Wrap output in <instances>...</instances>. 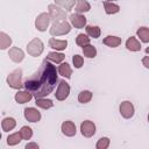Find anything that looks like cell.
Instances as JSON below:
<instances>
[{
  "instance_id": "cell-1",
  "label": "cell",
  "mask_w": 149,
  "mask_h": 149,
  "mask_svg": "<svg viewBox=\"0 0 149 149\" xmlns=\"http://www.w3.org/2000/svg\"><path fill=\"white\" fill-rule=\"evenodd\" d=\"M57 73L58 70L56 66L45 58L41 63L37 71L24 80L23 87L36 99L44 98L49 95L56 87V83L58 81Z\"/></svg>"
},
{
  "instance_id": "cell-2",
  "label": "cell",
  "mask_w": 149,
  "mask_h": 149,
  "mask_svg": "<svg viewBox=\"0 0 149 149\" xmlns=\"http://www.w3.org/2000/svg\"><path fill=\"white\" fill-rule=\"evenodd\" d=\"M51 36H61V35H66L71 31V24L66 21H61V22H54L52 26L49 29Z\"/></svg>"
},
{
  "instance_id": "cell-3",
  "label": "cell",
  "mask_w": 149,
  "mask_h": 149,
  "mask_svg": "<svg viewBox=\"0 0 149 149\" xmlns=\"http://www.w3.org/2000/svg\"><path fill=\"white\" fill-rule=\"evenodd\" d=\"M7 84L9 87L20 90L23 86L22 83V70L21 69H15L7 76Z\"/></svg>"
},
{
  "instance_id": "cell-4",
  "label": "cell",
  "mask_w": 149,
  "mask_h": 149,
  "mask_svg": "<svg viewBox=\"0 0 149 149\" xmlns=\"http://www.w3.org/2000/svg\"><path fill=\"white\" fill-rule=\"evenodd\" d=\"M43 50H44V44H43V42H42L40 38H37V37L33 38V40L27 44V52H28L30 56H33V57L40 56V55L43 52Z\"/></svg>"
},
{
  "instance_id": "cell-5",
  "label": "cell",
  "mask_w": 149,
  "mask_h": 149,
  "mask_svg": "<svg viewBox=\"0 0 149 149\" xmlns=\"http://www.w3.org/2000/svg\"><path fill=\"white\" fill-rule=\"evenodd\" d=\"M48 9H49V15H50V17H51V20L54 22L65 21V19H66V12L63 8L58 7L55 3H50L48 6Z\"/></svg>"
},
{
  "instance_id": "cell-6",
  "label": "cell",
  "mask_w": 149,
  "mask_h": 149,
  "mask_svg": "<svg viewBox=\"0 0 149 149\" xmlns=\"http://www.w3.org/2000/svg\"><path fill=\"white\" fill-rule=\"evenodd\" d=\"M69 94H70V85L64 79L59 80L58 81V87H57L56 93H55L56 99L59 100V101H63L69 97Z\"/></svg>"
},
{
  "instance_id": "cell-7",
  "label": "cell",
  "mask_w": 149,
  "mask_h": 149,
  "mask_svg": "<svg viewBox=\"0 0 149 149\" xmlns=\"http://www.w3.org/2000/svg\"><path fill=\"white\" fill-rule=\"evenodd\" d=\"M50 21H51V17L49 13H41L40 15H37L35 20V28L38 31H45L47 28L49 27Z\"/></svg>"
},
{
  "instance_id": "cell-8",
  "label": "cell",
  "mask_w": 149,
  "mask_h": 149,
  "mask_svg": "<svg viewBox=\"0 0 149 149\" xmlns=\"http://www.w3.org/2000/svg\"><path fill=\"white\" fill-rule=\"evenodd\" d=\"M119 111H120L121 116L125 118V119H130V118H133L134 112H135V109H134V105H133L130 101H128V100L122 101V102L120 104Z\"/></svg>"
},
{
  "instance_id": "cell-9",
  "label": "cell",
  "mask_w": 149,
  "mask_h": 149,
  "mask_svg": "<svg viewBox=\"0 0 149 149\" xmlns=\"http://www.w3.org/2000/svg\"><path fill=\"white\" fill-rule=\"evenodd\" d=\"M80 133L85 137H91L95 134V125L91 120H85L80 123Z\"/></svg>"
},
{
  "instance_id": "cell-10",
  "label": "cell",
  "mask_w": 149,
  "mask_h": 149,
  "mask_svg": "<svg viewBox=\"0 0 149 149\" xmlns=\"http://www.w3.org/2000/svg\"><path fill=\"white\" fill-rule=\"evenodd\" d=\"M24 118L26 120H28L29 122H37L41 120V113L38 109L34 108V107H27L24 108Z\"/></svg>"
},
{
  "instance_id": "cell-11",
  "label": "cell",
  "mask_w": 149,
  "mask_h": 149,
  "mask_svg": "<svg viewBox=\"0 0 149 149\" xmlns=\"http://www.w3.org/2000/svg\"><path fill=\"white\" fill-rule=\"evenodd\" d=\"M69 19H70L71 24L77 29H81V28L86 27V17L84 15H81V14H77V13L76 14H71Z\"/></svg>"
},
{
  "instance_id": "cell-12",
  "label": "cell",
  "mask_w": 149,
  "mask_h": 149,
  "mask_svg": "<svg viewBox=\"0 0 149 149\" xmlns=\"http://www.w3.org/2000/svg\"><path fill=\"white\" fill-rule=\"evenodd\" d=\"M61 130H62V133H63L65 136H69V137L74 136L76 133H77L76 125H74L72 121H69V120H68V121H64V122L62 123Z\"/></svg>"
},
{
  "instance_id": "cell-13",
  "label": "cell",
  "mask_w": 149,
  "mask_h": 149,
  "mask_svg": "<svg viewBox=\"0 0 149 149\" xmlns=\"http://www.w3.org/2000/svg\"><path fill=\"white\" fill-rule=\"evenodd\" d=\"M8 56H9V58H10L13 62L20 63V62H22L23 58H24V52H23L20 48L12 47V48L9 49V51H8Z\"/></svg>"
},
{
  "instance_id": "cell-14",
  "label": "cell",
  "mask_w": 149,
  "mask_h": 149,
  "mask_svg": "<svg viewBox=\"0 0 149 149\" xmlns=\"http://www.w3.org/2000/svg\"><path fill=\"white\" fill-rule=\"evenodd\" d=\"M49 47L52 48V49H55L56 51H62V50L66 49L68 41L66 40H57V38L51 37L49 40Z\"/></svg>"
},
{
  "instance_id": "cell-15",
  "label": "cell",
  "mask_w": 149,
  "mask_h": 149,
  "mask_svg": "<svg viewBox=\"0 0 149 149\" xmlns=\"http://www.w3.org/2000/svg\"><path fill=\"white\" fill-rule=\"evenodd\" d=\"M31 98H33V94L29 93L28 91H17V93L14 97V99L17 104H26V102L30 101Z\"/></svg>"
},
{
  "instance_id": "cell-16",
  "label": "cell",
  "mask_w": 149,
  "mask_h": 149,
  "mask_svg": "<svg viewBox=\"0 0 149 149\" xmlns=\"http://www.w3.org/2000/svg\"><path fill=\"white\" fill-rule=\"evenodd\" d=\"M126 48L130 51H140L141 50V43L137 41L136 37L130 36L126 41Z\"/></svg>"
},
{
  "instance_id": "cell-17",
  "label": "cell",
  "mask_w": 149,
  "mask_h": 149,
  "mask_svg": "<svg viewBox=\"0 0 149 149\" xmlns=\"http://www.w3.org/2000/svg\"><path fill=\"white\" fill-rule=\"evenodd\" d=\"M104 44L109 47V48H116L121 44V38L118 36H113V35H108L104 38Z\"/></svg>"
},
{
  "instance_id": "cell-18",
  "label": "cell",
  "mask_w": 149,
  "mask_h": 149,
  "mask_svg": "<svg viewBox=\"0 0 149 149\" xmlns=\"http://www.w3.org/2000/svg\"><path fill=\"white\" fill-rule=\"evenodd\" d=\"M90 9H91V5L86 0H78L77 3H76V7H74V10H76L77 14H81V13L88 12Z\"/></svg>"
},
{
  "instance_id": "cell-19",
  "label": "cell",
  "mask_w": 149,
  "mask_h": 149,
  "mask_svg": "<svg viewBox=\"0 0 149 149\" xmlns=\"http://www.w3.org/2000/svg\"><path fill=\"white\" fill-rule=\"evenodd\" d=\"M65 56L62 52H57V51H51L48 54L47 59L51 63H56V64H62V62L64 61Z\"/></svg>"
},
{
  "instance_id": "cell-20",
  "label": "cell",
  "mask_w": 149,
  "mask_h": 149,
  "mask_svg": "<svg viewBox=\"0 0 149 149\" xmlns=\"http://www.w3.org/2000/svg\"><path fill=\"white\" fill-rule=\"evenodd\" d=\"M16 126V121L14 118H5L2 121H1V128H2V132H9V130H13Z\"/></svg>"
},
{
  "instance_id": "cell-21",
  "label": "cell",
  "mask_w": 149,
  "mask_h": 149,
  "mask_svg": "<svg viewBox=\"0 0 149 149\" xmlns=\"http://www.w3.org/2000/svg\"><path fill=\"white\" fill-rule=\"evenodd\" d=\"M76 3H77L76 0H65V1L64 0H56L55 1V5H57L58 7L65 9V12H70L73 6L76 7Z\"/></svg>"
},
{
  "instance_id": "cell-22",
  "label": "cell",
  "mask_w": 149,
  "mask_h": 149,
  "mask_svg": "<svg viewBox=\"0 0 149 149\" xmlns=\"http://www.w3.org/2000/svg\"><path fill=\"white\" fill-rule=\"evenodd\" d=\"M104 8H105V13L111 15V14H116L119 13L120 10V6L114 3V2H111V1H104Z\"/></svg>"
},
{
  "instance_id": "cell-23",
  "label": "cell",
  "mask_w": 149,
  "mask_h": 149,
  "mask_svg": "<svg viewBox=\"0 0 149 149\" xmlns=\"http://www.w3.org/2000/svg\"><path fill=\"white\" fill-rule=\"evenodd\" d=\"M58 74H61L62 77H65L66 79L71 78V74H72V69L71 66L65 62V63H62L59 66H58Z\"/></svg>"
},
{
  "instance_id": "cell-24",
  "label": "cell",
  "mask_w": 149,
  "mask_h": 149,
  "mask_svg": "<svg viewBox=\"0 0 149 149\" xmlns=\"http://www.w3.org/2000/svg\"><path fill=\"white\" fill-rule=\"evenodd\" d=\"M12 44V38L9 37V35H7L5 31L0 33V49L5 50L7 48H9Z\"/></svg>"
},
{
  "instance_id": "cell-25",
  "label": "cell",
  "mask_w": 149,
  "mask_h": 149,
  "mask_svg": "<svg viewBox=\"0 0 149 149\" xmlns=\"http://www.w3.org/2000/svg\"><path fill=\"white\" fill-rule=\"evenodd\" d=\"M35 104L37 107H41L43 109H49L54 106V102L51 99H47V98H38L35 100Z\"/></svg>"
},
{
  "instance_id": "cell-26",
  "label": "cell",
  "mask_w": 149,
  "mask_h": 149,
  "mask_svg": "<svg viewBox=\"0 0 149 149\" xmlns=\"http://www.w3.org/2000/svg\"><path fill=\"white\" fill-rule=\"evenodd\" d=\"M85 30H86V35L93 38H98L101 34V30L98 26H86Z\"/></svg>"
},
{
  "instance_id": "cell-27",
  "label": "cell",
  "mask_w": 149,
  "mask_h": 149,
  "mask_svg": "<svg viewBox=\"0 0 149 149\" xmlns=\"http://www.w3.org/2000/svg\"><path fill=\"white\" fill-rule=\"evenodd\" d=\"M22 140H23V139H22L20 132H16V133L10 134V135L7 137V144H8V146H16V144H19Z\"/></svg>"
},
{
  "instance_id": "cell-28",
  "label": "cell",
  "mask_w": 149,
  "mask_h": 149,
  "mask_svg": "<svg viewBox=\"0 0 149 149\" xmlns=\"http://www.w3.org/2000/svg\"><path fill=\"white\" fill-rule=\"evenodd\" d=\"M137 36L143 43H149V28L147 27H140L136 31Z\"/></svg>"
},
{
  "instance_id": "cell-29",
  "label": "cell",
  "mask_w": 149,
  "mask_h": 149,
  "mask_svg": "<svg viewBox=\"0 0 149 149\" xmlns=\"http://www.w3.org/2000/svg\"><path fill=\"white\" fill-rule=\"evenodd\" d=\"M92 99V92L88 90H84L78 94V101L80 104H87Z\"/></svg>"
},
{
  "instance_id": "cell-30",
  "label": "cell",
  "mask_w": 149,
  "mask_h": 149,
  "mask_svg": "<svg viewBox=\"0 0 149 149\" xmlns=\"http://www.w3.org/2000/svg\"><path fill=\"white\" fill-rule=\"evenodd\" d=\"M76 43H77V45L84 48L90 44V37L86 34H78L76 37Z\"/></svg>"
},
{
  "instance_id": "cell-31",
  "label": "cell",
  "mask_w": 149,
  "mask_h": 149,
  "mask_svg": "<svg viewBox=\"0 0 149 149\" xmlns=\"http://www.w3.org/2000/svg\"><path fill=\"white\" fill-rule=\"evenodd\" d=\"M83 54L87 58H94L97 56V49H95V47L88 44V45H86V47L83 48Z\"/></svg>"
},
{
  "instance_id": "cell-32",
  "label": "cell",
  "mask_w": 149,
  "mask_h": 149,
  "mask_svg": "<svg viewBox=\"0 0 149 149\" xmlns=\"http://www.w3.org/2000/svg\"><path fill=\"white\" fill-rule=\"evenodd\" d=\"M20 134H21L23 140H30L31 136H33V129L30 127H28V126H23L20 129Z\"/></svg>"
},
{
  "instance_id": "cell-33",
  "label": "cell",
  "mask_w": 149,
  "mask_h": 149,
  "mask_svg": "<svg viewBox=\"0 0 149 149\" xmlns=\"http://www.w3.org/2000/svg\"><path fill=\"white\" fill-rule=\"evenodd\" d=\"M109 139L108 137H100L95 144V148L97 149H107L108 146H109Z\"/></svg>"
},
{
  "instance_id": "cell-34",
  "label": "cell",
  "mask_w": 149,
  "mask_h": 149,
  "mask_svg": "<svg viewBox=\"0 0 149 149\" xmlns=\"http://www.w3.org/2000/svg\"><path fill=\"white\" fill-rule=\"evenodd\" d=\"M72 62H73V65H74L76 69H80L83 66V64H84V58L80 55H73Z\"/></svg>"
},
{
  "instance_id": "cell-35",
  "label": "cell",
  "mask_w": 149,
  "mask_h": 149,
  "mask_svg": "<svg viewBox=\"0 0 149 149\" xmlns=\"http://www.w3.org/2000/svg\"><path fill=\"white\" fill-rule=\"evenodd\" d=\"M24 149H40V147H38V144L35 143V142H28V143L26 144Z\"/></svg>"
},
{
  "instance_id": "cell-36",
  "label": "cell",
  "mask_w": 149,
  "mask_h": 149,
  "mask_svg": "<svg viewBox=\"0 0 149 149\" xmlns=\"http://www.w3.org/2000/svg\"><path fill=\"white\" fill-rule=\"evenodd\" d=\"M142 64H143L147 69H149V56H144V57L142 58Z\"/></svg>"
},
{
  "instance_id": "cell-37",
  "label": "cell",
  "mask_w": 149,
  "mask_h": 149,
  "mask_svg": "<svg viewBox=\"0 0 149 149\" xmlns=\"http://www.w3.org/2000/svg\"><path fill=\"white\" fill-rule=\"evenodd\" d=\"M146 54H148V55H149V47H147V48H146Z\"/></svg>"
},
{
  "instance_id": "cell-38",
  "label": "cell",
  "mask_w": 149,
  "mask_h": 149,
  "mask_svg": "<svg viewBox=\"0 0 149 149\" xmlns=\"http://www.w3.org/2000/svg\"><path fill=\"white\" fill-rule=\"evenodd\" d=\"M148 121H149V114H148Z\"/></svg>"
}]
</instances>
